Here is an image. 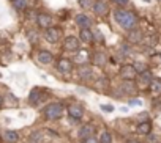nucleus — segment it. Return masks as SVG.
I'll list each match as a JSON object with an SVG mask.
<instances>
[{
    "label": "nucleus",
    "mask_w": 161,
    "mask_h": 143,
    "mask_svg": "<svg viewBox=\"0 0 161 143\" xmlns=\"http://www.w3.org/2000/svg\"><path fill=\"white\" fill-rule=\"evenodd\" d=\"M114 18L126 30H131L136 24V16L133 13H130V11H117V13L114 14Z\"/></svg>",
    "instance_id": "1"
},
{
    "label": "nucleus",
    "mask_w": 161,
    "mask_h": 143,
    "mask_svg": "<svg viewBox=\"0 0 161 143\" xmlns=\"http://www.w3.org/2000/svg\"><path fill=\"white\" fill-rule=\"evenodd\" d=\"M44 113H46L47 120H57V118L62 117L63 107H62V104H59V102H52V104H49V106L46 107Z\"/></svg>",
    "instance_id": "2"
},
{
    "label": "nucleus",
    "mask_w": 161,
    "mask_h": 143,
    "mask_svg": "<svg viewBox=\"0 0 161 143\" xmlns=\"http://www.w3.org/2000/svg\"><path fill=\"white\" fill-rule=\"evenodd\" d=\"M120 76L123 80H134L137 77V71L134 69L133 65H125L123 68L120 69Z\"/></svg>",
    "instance_id": "3"
},
{
    "label": "nucleus",
    "mask_w": 161,
    "mask_h": 143,
    "mask_svg": "<svg viewBox=\"0 0 161 143\" xmlns=\"http://www.w3.org/2000/svg\"><path fill=\"white\" fill-rule=\"evenodd\" d=\"M65 49L68 52H74V51H77V49H79V40H77L76 36H68L65 40Z\"/></svg>",
    "instance_id": "4"
},
{
    "label": "nucleus",
    "mask_w": 161,
    "mask_h": 143,
    "mask_svg": "<svg viewBox=\"0 0 161 143\" xmlns=\"http://www.w3.org/2000/svg\"><path fill=\"white\" fill-rule=\"evenodd\" d=\"M68 113H70V117L71 118H74V120H81L82 118V115H84V110H82L81 106H77V104H71V106L68 107Z\"/></svg>",
    "instance_id": "5"
},
{
    "label": "nucleus",
    "mask_w": 161,
    "mask_h": 143,
    "mask_svg": "<svg viewBox=\"0 0 161 143\" xmlns=\"http://www.w3.org/2000/svg\"><path fill=\"white\" fill-rule=\"evenodd\" d=\"M57 68H59L60 73L68 74V73H71V69H73V65H71V62L68 58H60L59 63H57Z\"/></svg>",
    "instance_id": "6"
},
{
    "label": "nucleus",
    "mask_w": 161,
    "mask_h": 143,
    "mask_svg": "<svg viewBox=\"0 0 161 143\" xmlns=\"http://www.w3.org/2000/svg\"><path fill=\"white\" fill-rule=\"evenodd\" d=\"M59 38H60L59 29H55V27H49V29H46V40L49 43H57Z\"/></svg>",
    "instance_id": "7"
},
{
    "label": "nucleus",
    "mask_w": 161,
    "mask_h": 143,
    "mask_svg": "<svg viewBox=\"0 0 161 143\" xmlns=\"http://www.w3.org/2000/svg\"><path fill=\"white\" fill-rule=\"evenodd\" d=\"M36 22H38V25H40L41 29H49L51 24H52V19H51L49 14H38Z\"/></svg>",
    "instance_id": "8"
},
{
    "label": "nucleus",
    "mask_w": 161,
    "mask_h": 143,
    "mask_svg": "<svg viewBox=\"0 0 161 143\" xmlns=\"http://www.w3.org/2000/svg\"><path fill=\"white\" fill-rule=\"evenodd\" d=\"M137 134L139 135H150L152 132V124L148 123V121H142V123H139V126L136 128Z\"/></svg>",
    "instance_id": "9"
},
{
    "label": "nucleus",
    "mask_w": 161,
    "mask_h": 143,
    "mask_svg": "<svg viewBox=\"0 0 161 143\" xmlns=\"http://www.w3.org/2000/svg\"><path fill=\"white\" fill-rule=\"evenodd\" d=\"M76 24L79 25V27H82V29H88V27L92 25V21L85 14H77L76 16Z\"/></svg>",
    "instance_id": "10"
},
{
    "label": "nucleus",
    "mask_w": 161,
    "mask_h": 143,
    "mask_svg": "<svg viewBox=\"0 0 161 143\" xmlns=\"http://www.w3.org/2000/svg\"><path fill=\"white\" fill-rule=\"evenodd\" d=\"M148 87H150V91H152L153 96H160L161 95V80L160 79H152Z\"/></svg>",
    "instance_id": "11"
},
{
    "label": "nucleus",
    "mask_w": 161,
    "mask_h": 143,
    "mask_svg": "<svg viewBox=\"0 0 161 143\" xmlns=\"http://www.w3.org/2000/svg\"><path fill=\"white\" fill-rule=\"evenodd\" d=\"M77 74H79L81 79H90V77H92V68L84 63V65L79 66V69H77Z\"/></svg>",
    "instance_id": "12"
},
{
    "label": "nucleus",
    "mask_w": 161,
    "mask_h": 143,
    "mask_svg": "<svg viewBox=\"0 0 161 143\" xmlns=\"http://www.w3.org/2000/svg\"><path fill=\"white\" fill-rule=\"evenodd\" d=\"M92 10L95 11V14H98V16H104V14L108 13V7H106V3H104V2H96V3H93Z\"/></svg>",
    "instance_id": "13"
},
{
    "label": "nucleus",
    "mask_w": 161,
    "mask_h": 143,
    "mask_svg": "<svg viewBox=\"0 0 161 143\" xmlns=\"http://www.w3.org/2000/svg\"><path fill=\"white\" fill-rule=\"evenodd\" d=\"M38 60H40V63H43V65H49L52 62V54L47 52V51H41L38 54Z\"/></svg>",
    "instance_id": "14"
},
{
    "label": "nucleus",
    "mask_w": 161,
    "mask_h": 143,
    "mask_svg": "<svg viewBox=\"0 0 161 143\" xmlns=\"http://www.w3.org/2000/svg\"><path fill=\"white\" fill-rule=\"evenodd\" d=\"M29 99H30V102H32V104H40V101L43 99V96H41V90H40V88H35V90H32Z\"/></svg>",
    "instance_id": "15"
},
{
    "label": "nucleus",
    "mask_w": 161,
    "mask_h": 143,
    "mask_svg": "<svg viewBox=\"0 0 161 143\" xmlns=\"http://www.w3.org/2000/svg\"><path fill=\"white\" fill-rule=\"evenodd\" d=\"M3 139H5V142H8V143H16L19 140V135H18V132H14V131H7V132H5V135H3Z\"/></svg>",
    "instance_id": "16"
},
{
    "label": "nucleus",
    "mask_w": 161,
    "mask_h": 143,
    "mask_svg": "<svg viewBox=\"0 0 161 143\" xmlns=\"http://www.w3.org/2000/svg\"><path fill=\"white\" fill-rule=\"evenodd\" d=\"M90 135H93V128H92V126H85V128H82L79 131V137L82 140L87 139V137H90Z\"/></svg>",
    "instance_id": "17"
},
{
    "label": "nucleus",
    "mask_w": 161,
    "mask_h": 143,
    "mask_svg": "<svg viewBox=\"0 0 161 143\" xmlns=\"http://www.w3.org/2000/svg\"><path fill=\"white\" fill-rule=\"evenodd\" d=\"M74 62L76 63H81V65H84L85 63V60H87V51H79L77 52V55H74Z\"/></svg>",
    "instance_id": "18"
},
{
    "label": "nucleus",
    "mask_w": 161,
    "mask_h": 143,
    "mask_svg": "<svg viewBox=\"0 0 161 143\" xmlns=\"http://www.w3.org/2000/svg\"><path fill=\"white\" fill-rule=\"evenodd\" d=\"M81 40L82 41H92L93 40V33L90 32V30H88V29H82L81 30Z\"/></svg>",
    "instance_id": "19"
},
{
    "label": "nucleus",
    "mask_w": 161,
    "mask_h": 143,
    "mask_svg": "<svg viewBox=\"0 0 161 143\" xmlns=\"http://www.w3.org/2000/svg\"><path fill=\"white\" fill-rule=\"evenodd\" d=\"M123 90H125V93H133L136 90L134 85H133V80H125L123 82Z\"/></svg>",
    "instance_id": "20"
},
{
    "label": "nucleus",
    "mask_w": 161,
    "mask_h": 143,
    "mask_svg": "<svg viewBox=\"0 0 161 143\" xmlns=\"http://www.w3.org/2000/svg\"><path fill=\"white\" fill-rule=\"evenodd\" d=\"M13 3H14L16 10H19V11L25 10V7H27V2H25V0H13Z\"/></svg>",
    "instance_id": "21"
},
{
    "label": "nucleus",
    "mask_w": 161,
    "mask_h": 143,
    "mask_svg": "<svg viewBox=\"0 0 161 143\" xmlns=\"http://www.w3.org/2000/svg\"><path fill=\"white\" fill-rule=\"evenodd\" d=\"M141 82H142V84H150V82H152V74L147 73V71H145V73H142L141 74Z\"/></svg>",
    "instance_id": "22"
},
{
    "label": "nucleus",
    "mask_w": 161,
    "mask_h": 143,
    "mask_svg": "<svg viewBox=\"0 0 161 143\" xmlns=\"http://www.w3.org/2000/svg\"><path fill=\"white\" fill-rule=\"evenodd\" d=\"M99 142H101V143H111V142H112V137H111L109 132H103L101 137H99Z\"/></svg>",
    "instance_id": "23"
},
{
    "label": "nucleus",
    "mask_w": 161,
    "mask_h": 143,
    "mask_svg": "<svg viewBox=\"0 0 161 143\" xmlns=\"http://www.w3.org/2000/svg\"><path fill=\"white\" fill-rule=\"evenodd\" d=\"M130 40L131 41H141L142 40V33L141 32H131L130 33Z\"/></svg>",
    "instance_id": "24"
},
{
    "label": "nucleus",
    "mask_w": 161,
    "mask_h": 143,
    "mask_svg": "<svg viewBox=\"0 0 161 143\" xmlns=\"http://www.w3.org/2000/svg\"><path fill=\"white\" fill-rule=\"evenodd\" d=\"M133 66H134V69L137 71V74H142V73H145V71H147V68H145V65H144V63H134Z\"/></svg>",
    "instance_id": "25"
},
{
    "label": "nucleus",
    "mask_w": 161,
    "mask_h": 143,
    "mask_svg": "<svg viewBox=\"0 0 161 143\" xmlns=\"http://www.w3.org/2000/svg\"><path fill=\"white\" fill-rule=\"evenodd\" d=\"M41 132H36V134H33L32 137H30V143H40L41 142Z\"/></svg>",
    "instance_id": "26"
},
{
    "label": "nucleus",
    "mask_w": 161,
    "mask_h": 143,
    "mask_svg": "<svg viewBox=\"0 0 161 143\" xmlns=\"http://www.w3.org/2000/svg\"><path fill=\"white\" fill-rule=\"evenodd\" d=\"M79 5L82 8H92L93 7V0H79Z\"/></svg>",
    "instance_id": "27"
},
{
    "label": "nucleus",
    "mask_w": 161,
    "mask_h": 143,
    "mask_svg": "<svg viewBox=\"0 0 161 143\" xmlns=\"http://www.w3.org/2000/svg\"><path fill=\"white\" fill-rule=\"evenodd\" d=\"M95 62H96L98 65H104V63H106V57H104L103 54H96V55H95Z\"/></svg>",
    "instance_id": "28"
},
{
    "label": "nucleus",
    "mask_w": 161,
    "mask_h": 143,
    "mask_svg": "<svg viewBox=\"0 0 161 143\" xmlns=\"http://www.w3.org/2000/svg\"><path fill=\"white\" fill-rule=\"evenodd\" d=\"M130 106H131V107H134V106H142V101H141V99H131V101H130Z\"/></svg>",
    "instance_id": "29"
},
{
    "label": "nucleus",
    "mask_w": 161,
    "mask_h": 143,
    "mask_svg": "<svg viewBox=\"0 0 161 143\" xmlns=\"http://www.w3.org/2000/svg\"><path fill=\"white\" fill-rule=\"evenodd\" d=\"M84 143H98V139H95L93 135L87 137V139H84Z\"/></svg>",
    "instance_id": "30"
},
{
    "label": "nucleus",
    "mask_w": 161,
    "mask_h": 143,
    "mask_svg": "<svg viewBox=\"0 0 161 143\" xmlns=\"http://www.w3.org/2000/svg\"><path fill=\"white\" fill-rule=\"evenodd\" d=\"M101 110H104V112H114V107L112 106H101Z\"/></svg>",
    "instance_id": "31"
},
{
    "label": "nucleus",
    "mask_w": 161,
    "mask_h": 143,
    "mask_svg": "<svg viewBox=\"0 0 161 143\" xmlns=\"http://www.w3.org/2000/svg\"><path fill=\"white\" fill-rule=\"evenodd\" d=\"M114 2L117 3V5H122V7H125V5L128 3V0H114Z\"/></svg>",
    "instance_id": "32"
},
{
    "label": "nucleus",
    "mask_w": 161,
    "mask_h": 143,
    "mask_svg": "<svg viewBox=\"0 0 161 143\" xmlns=\"http://www.w3.org/2000/svg\"><path fill=\"white\" fill-rule=\"evenodd\" d=\"M2 102H3V99H2V96H0V107H2Z\"/></svg>",
    "instance_id": "33"
},
{
    "label": "nucleus",
    "mask_w": 161,
    "mask_h": 143,
    "mask_svg": "<svg viewBox=\"0 0 161 143\" xmlns=\"http://www.w3.org/2000/svg\"><path fill=\"white\" fill-rule=\"evenodd\" d=\"M128 143H137V142H136V140H130Z\"/></svg>",
    "instance_id": "34"
}]
</instances>
